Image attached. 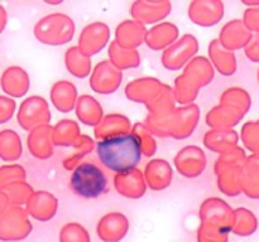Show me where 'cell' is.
<instances>
[{
  "instance_id": "obj_8",
  "label": "cell",
  "mask_w": 259,
  "mask_h": 242,
  "mask_svg": "<svg viewBox=\"0 0 259 242\" xmlns=\"http://www.w3.org/2000/svg\"><path fill=\"white\" fill-rule=\"evenodd\" d=\"M248 19H249L250 28L253 30H255V32H259V8L250 10L249 15H248Z\"/></svg>"
},
{
  "instance_id": "obj_9",
  "label": "cell",
  "mask_w": 259,
  "mask_h": 242,
  "mask_svg": "<svg viewBox=\"0 0 259 242\" xmlns=\"http://www.w3.org/2000/svg\"><path fill=\"white\" fill-rule=\"evenodd\" d=\"M9 199L5 196L4 192L0 189V217H2L3 214H4V212L9 208Z\"/></svg>"
},
{
  "instance_id": "obj_6",
  "label": "cell",
  "mask_w": 259,
  "mask_h": 242,
  "mask_svg": "<svg viewBox=\"0 0 259 242\" xmlns=\"http://www.w3.org/2000/svg\"><path fill=\"white\" fill-rule=\"evenodd\" d=\"M2 191L4 192L5 196L9 199V203L19 204L23 203L25 201V198H27L28 187L23 182H15V183L4 187Z\"/></svg>"
},
{
  "instance_id": "obj_10",
  "label": "cell",
  "mask_w": 259,
  "mask_h": 242,
  "mask_svg": "<svg viewBox=\"0 0 259 242\" xmlns=\"http://www.w3.org/2000/svg\"><path fill=\"white\" fill-rule=\"evenodd\" d=\"M250 57H252V59L259 60V37L250 47Z\"/></svg>"
},
{
  "instance_id": "obj_3",
  "label": "cell",
  "mask_w": 259,
  "mask_h": 242,
  "mask_svg": "<svg viewBox=\"0 0 259 242\" xmlns=\"http://www.w3.org/2000/svg\"><path fill=\"white\" fill-rule=\"evenodd\" d=\"M0 86L7 95L20 97L28 88L27 75L19 67L7 68L0 77Z\"/></svg>"
},
{
  "instance_id": "obj_7",
  "label": "cell",
  "mask_w": 259,
  "mask_h": 242,
  "mask_svg": "<svg viewBox=\"0 0 259 242\" xmlns=\"http://www.w3.org/2000/svg\"><path fill=\"white\" fill-rule=\"evenodd\" d=\"M15 111V102L9 97L0 96V124H4L13 117Z\"/></svg>"
},
{
  "instance_id": "obj_2",
  "label": "cell",
  "mask_w": 259,
  "mask_h": 242,
  "mask_svg": "<svg viewBox=\"0 0 259 242\" xmlns=\"http://www.w3.org/2000/svg\"><path fill=\"white\" fill-rule=\"evenodd\" d=\"M71 188L83 198H96L105 192L108 179L100 168L93 163H83L71 175Z\"/></svg>"
},
{
  "instance_id": "obj_4",
  "label": "cell",
  "mask_w": 259,
  "mask_h": 242,
  "mask_svg": "<svg viewBox=\"0 0 259 242\" xmlns=\"http://www.w3.org/2000/svg\"><path fill=\"white\" fill-rule=\"evenodd\" d=\"M22 154V144L17 134L10 129L0 131V159L4 161L17 160Z\"/></svg>"
},
{
  "instance_id": "obj_1",
  "label": "cell",
  "mask_w": 259,
  "mask_h": 242,
  "mask_svg": "<svg viewBox=\"0 0 259 242\" xmlns=\"http://www.w3.org/2000/svg\"><path fill=\"white\" fill-rule=\"evenodd\" d=\"M96 153L101 163L113 171H128L142 158L141 141L134 134H119L99 141Z\"/></svg>"
},
{
  "instance_id": "obj_11",
  "label": "cell",
  "mask_w": 259,
  "mask_h": 242,
  "mask_svg": "<svg viewBox=\"0 0 259 242\" xmlns=\"http://www.w3.org/2000/svg\"><path fill=\"white\" fill-rule=\"evenodd\" d=\"M5 24H7V12H5L4 8L0 5V34H2L3 30H4Z\"/></svg>"
},
{
  "instance_id": "obj_5",
  "label": "cell",
  "mask_w": 259,
  "mask_h": 242,
  "mask_svg": "<svg viewBox=\"0 0 259 242\" xmlns=\"http://www.w3.org/2000/svg\"><path fill=\"white\" fill-rule=\"evenodd\" d=\"M23 178H24V170L19 165L0 166V189L15 182H20Z\"/></svg>"
}]
</instances>
